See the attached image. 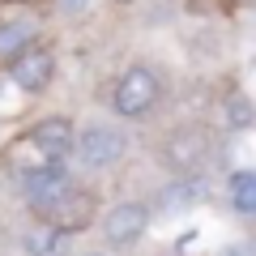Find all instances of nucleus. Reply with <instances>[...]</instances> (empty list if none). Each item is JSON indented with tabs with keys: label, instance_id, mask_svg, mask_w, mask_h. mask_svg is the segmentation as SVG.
I'll list each match as a JSON object with an SVG mask.
<instances>
[{
	"label": "nucleus",
	"instance_id": "nucleus-13",
	"mask_svg": "<svg viewBox=\"0 0 256 256\" xmlns=\"http://www.w3.org/2000/svg\"><path fill=\"white\" fill-rule=\"evenodd\" d=\"M222 120H226L230 128H248V124H252V102H248L244 94H235V98L222 107Z\"/></svg>",
	"mask_w": 256,
	"mask_h": 256
},
{
	"label": "nucleus",
	"instance_id": "nucleus-7",
	"mask_svg": "<svg viewBox=\"0 0 256 256\" xmlns=\"http://www.w3.org/2000/svg\"><path fill=\"white\" fill-rule=\"evenodd\" d=\"M146 226H150V205H141V201H124L116 210H107V218H102V235L116 248L137 244L146 235Z\"/></svg>",
	"mask_w": 256,
	"mask_h": 256
},
{
	"label": "nucleus",
	"instance_id": "nucleus-6",
	"mask_svg": "<svg viewBox=\"0 0 256 256\" xmlns=\"http://www.w3.org/2000/svg\"><path fill=\"white\" fill-rule=\"evenodd\" d=\"M210 158V132L205 128H175L171 137H166V162L175 166L180 175H196Z\"/></svg>",
	"mask_w": 256,
	"mask_h": 256
},
{
	"label": "nucleus",
	"instance_id": "nucleus-4",
	"mask_svg": "<svg viewBox=\"0 0 256 256\" xmlns=\"http://www.w3.org/2000/svg\"><path fill=\"white\" fill-rule=\"evenodd\" d=\"M73 188L68 171L60 162H47V166H34V171H22V192H26V205L34 214H47L64 192Z\"/></svg>",
	"mask_w": 256,
	"mask_h": 256
},
{
	"label": "nucleus",
	"instance_id": "nucleus-12",
	"mask_svg": "<svg viewBox=\"0 0 256 256\" xmlns=\"http://www.w3.org/2000/svg\"><path fill=\"white\" fill-rule=\"evenodd\" d=\"M30 38H34V30L26 22H0V60H13Z\"/></svg>",
	"mask_w": 256,
	"mask_h": 256
},
{
	"label": "nucleus",
	"instance_id": "nucleus-8",
	"mask_svg": "<svg viewBox=\"0 0 256 256\" xmlns=\"http://www.w3.org/2000/svg\"><path fill=\"white\" fill-rule=\"evenodd\" d=\"M43 218L52 222V226H60L64 235H68V230H82V226H90V218H94V196H90V192L68 188L60 201L43 214Z\"/></svg>",
	"mask_w": 256,
	"mask_h": 256
},
{
	"label": "nucleus",
	"instance_id": "nucleus-14",
	"mask_svg": "<svg viewBox=\"0 0 256 256\" xmlns=\"http://www.w3.org/2000/svg\"><path fill=\"white\" fill-rule=\"evenodd\" d=\"M60 4H64V13H82L90 0H60Z\"/></svg>",
	"mask_w": 256,
	"mask_h": 256
},
{
	"label": "nucleus",
	"instance_id": "nucleus-9",
	"mask_svg": "<svg viewBox=\"0 0 256 256\" xmlns=\"http://www.w3.org/2000/svg\"><path fill=\"white\" fill-rule=\"evenodd\" d=\"M201 196H205V184L196 180V175H184V180H171L166 188H158L154 210L158 214H188Z\"/></svg>",
	"mask_w": 256,
	"mask_h": 256
},
{
	"label": "nucleus",
	"instance_id": "nucleus-3",
	"mask_svg": "<svg viewBox=\"0 0 256 256\" xmlns=\"http://www.w3.org/2000/svg\"><path fill=\"white\" fill-rule=\"evenodd\" d=\"M111 102H116V111L124 120L150 116L154 102H158V77H154V68H146V64L128 68V73L116 82V98H111Z\"/></svg>",
	"mask_w": 256,
	"mask_h": 256
},
{
	"label": "nucleus",
	"instance_id": "nucleus-5",
	"mask_svg": "<svg viewBox=\"0 0 256 256\" xmlns=\"http://www.w3.org/2000/svg\"><path fill=\"white\" fill-rule=\"evenodd\" d=\"M9 77H13L18 90L38 94V90H47L52 77H56V56L47 52V47H38V43H26V47L9 60Z\"/></svg>",
	"mask_w": 256,
	"mask_h": 256
},
{
	"label": "nucleus",
	"instance_id": "nucleus-2",
	"mask_svg": "<svg viewBox=\"0 0 256 256\" xmlns=\"http://www.w3.org/2000/svg\"><path fill=\"white\" fill-rule=\"evenodd\" d=\"M73 150H77V158H82V166L102 171V166H111V162L124 158L128 137L120 128H111V124H86L82 132H73Z\"/></svg>",
	"mask_w": 256,
	"mask_h": 256
},
{
	"label": "nucleus",
	"instance_id": "nucleus-1",
	"mask_svg": "<svg viewBox=\"0 0 256 256\" xmlns=\"http://www.w3.org/2000/svg\"><path fill=\"white\" fill-rule=\"evenodd\" d=\"M68 150H73V124L64 116L38 120L34 128H26V132L13 141V166H18V171H34V166L60 162Z\"/></svg>",
	"mask_w": 256,
	"mask_h": 256
},
{
	"label": "nucleus",
	"instance_id": "nucleus-10",
	"mask_svg": "<svg viewBox=\"0 0 256 256\" xmlns=\"http://www.w3.org/2000/svg\"><path fill=\"white\" fill-rule=\"evenodd\" d=\"M26 252H30V256H60V252H64V230L52 226V222L43 218L38 226L26 230Z\"/></svg>",
	"mask_w": 256,
	"mask_h": 256
},
{
	"label": "nucleus",
	"instance_id": "nucleus-11",
	"mask_svg": "<svg viewBox=\"0 0 256 256\" xmlns=\"http://www.w3.org/2000/svg\"><path fill=\"white\" fill-rule=\"evenodd\" d=\"M230 201H235V210L244 214V218L256 214V175L252 171H235L230 175Z\"/></svg>",
	"mask_w": 256,
	"mask_h": 256
},
{
	"label": "nucleus",
	"instance_id": "nucleus-15",
	"mask_svg": "<svg viewBox=\"0 0 256 256\" xmlns=\"http://www.w3.org/2000/svg\"><path fill=\"white\" fill-rule=\"evenodd\" d=\"M4 4H30V0H4Z\"/></svg>",
	"mask_w": 256,
	"mask_h": 256
}]
</instances>
